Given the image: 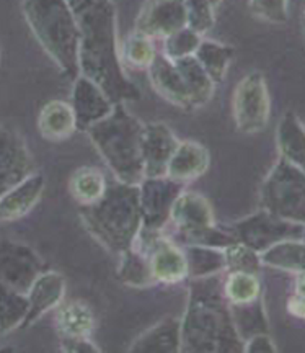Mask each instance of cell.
<instances>
[{
  "label": "cell",
  "mask_w": 305,
  "mask_h": 353,
  "mask_svg": "<svg viewBox=\"0 0 305 353\" xmlns=\"http://www.w3.org/2000/svg\"><path fill=\"white\" fill-rule=\"evenodd\" d=\"M250 12L268 23L282 25L289 20V0H249Z\"/></svg>",
  "instance_id": "obj_38"
},
{
  "label": "cell",
  "mask_w": 305,
  "mask_h": 353,
  "mask_svg": "<svg viewBox=\"0 0 305 353\" xmlns=\"http://www.w3.org/2000/svg\"><path fill=\"white\" fill-rule=\"evenodd\" d=\"M181 352L240 353L243 339L233 324L219 275L189 280L188 303L181 317Z\"/></svg>",
  "instance_id": "obj_2"
},
{
  "label": "cell",
  "mask_w": 305,
  "mask_h": 353,
  "mask_svg": "<svg viewBox=\"0 0 305 353\" xmlns=\"http://www.w3.org/2000/svg\"><path fill=\"white\" fill-rule=\"evenodd\" d=\"M202 34L198 33L196 30L189 28V26H183L178 32L169 34L167 38L162 39V52L171 61L183 59V57L194 56L198 48L202 41Z\"/></svg>",
  "instance_id": "obj_35"
},
{
  "label": "cell",
  "mask_w": 305,
  "mask_h": 353,
  "mask_svg": "<svg viewBox=\"0 0 305 353\" xmlns=\"http://www.w3.org/2000/svg\"><path fill=\"white\" fill-rule=\"evenodd\" d=\"M188 15V26L202 37L211 32L215 23V7L211 0H185Z\"/></svg>",
  "instance_id": "obj_37"
},
{
  "label": "cell",
  "mask_w": 305,
  "mask_h": 353,
  "mask_svg": "<svg viewBox=\"0 0 305 353\" xmlns=\"http://www.w3.org/2000/svg\"><path fill=\"white\" fill-rule=\"evenodd\" d=\"M222 290L229 304H245L262 298V281L255 273L227 272Z\"/></svg>",
  "instance_id": "obj_32"
},
{
  "label": "cell",
  "mask_w": 305,
  "mask_h": 353,
  "mask_svg": "<svg viewBox=\"0 0 305 353\" xmlns=\"http://www.w3.org/2000/svg\"><path fill=\"white\" fill-rule=\"evenodd\" d=\"M169 224L175 229L173 237H170L180 245H207L225 249L237 242L231 228L215 224L211 203L191 190H183L175 200Z\"/></svg>",
  "instance_id": "obj_6"
},
{
  "label": "cell",
  "mask_w": 305,
  "mask_h": 353,
  "mask_svg": "<svg viewBox=\"0 0 305 353\" xmlns=\"http://www.w3.org/2000/svg\"><path fill=\"white\" fill-rule=\"evenodd\" d=\"M46 180L43 174L33 172L15 187L0 195V223L25 218L41 200Z\"/></svg>",
  "instance_id": "obj_19"
},
{
  "label": "cell",
  "mask_w": 305,
  "mask_h": 353,
  "mask_svg": "<svg viewBox=\"0 0 305 353\" xmlns=\"http://www.w3.org/2000/svg\"><path fill=\"white\" fill-rule=\"evenodd\" d=\"M280 157L305 170V126L294 112H286L276 128Z\"/></svg>",
  "instance_id": "obj_23"
},
{
  "label": "cell",
  "mask_w": 305,
  "mask_h": 353,
  "mask_svg": "<svg viewBox=\"0 0 305 353\" xmlns=\"http://www.w3.org/2000/svg\"><path fill=\"white\" fill-rule=\"evenodd\" d=\"M44 270L43 259L32 247L0 237V288L26 294Z\"/></svg>",
  "instance_id": "obj_11"
},
{
  "label": "cell",
  "mask_w": 305,
  "mask_h": 353,
  "mask_svg": "<svg viewBox=\"0 0 305 353\" xmlns=\"http://www.w3.org/2000/svg\"><path fill=\"white\" fill-rule=\"evenodd\" d=\"M225 272H246L258 275L262 270V255L242 242H233L224 249Z\"/></svg>",
  "instance_id": "obj_36"
},
{
  "label": "cell",
  "mask_w": 305,
  "mask_h": 353,
  "mask_svg": "<svg viewBox=\"0 0 305 353\" xmlns=\"http://www.w3.org/2000/svg\"><path fill=\"white\" fill-rule=\"evenodd\" d=\"M34 172L28 145L19 132L0 125V195Z\"/></svg>",
  "instance_id": "obj_14"
},
{
  "label": "cell",
  "mask_w": 305,
  "mask_h": 353,
  "mask_svg": "<svg viewBox=\"0 0 305 353\" xmlns=\"http://www.w3.org/2000/svg\"><path fill=\"white\" fill-rule=\"evenodd\" d=\"M233 54H235V51L229 44L202 38L200 48L194 52V57L202 65V69L206 70L207 76L214 81L215 85H219L227 76Z\"/></svg>",
  "instance_id": "obj_27"
},
{
  "label": "cell",
  "mask_w": 305,
  "mask_h": 353,
  "mask_svg": "<svg viewBox=\"0 0 305 353\" xmlns=\"http://www.w3.org/2000/svg\"><path fill=\"white\" fill-rule=\"evenodd\" d=\"M119 278L121 281L132 288H145L156 285L147 255L140 252L136 247H131L126 252L119 255Z\"/></svg>",
  "instance_id": "obj_31"
},
{
  "label": "cell",
  "mask_w": 305,
  "mask_h": 353,
  "mask_svg": "<svg viewBox=\"0 0 305 353\" xmlns=\"http://www.w3.org/2000/svg\"><path fill=\"white\" fill-rule=\"evenodd\" d=\"M85 132L118 182L140 183L144 123L126 108V103H114L112 113Z\"/></svg>",
  "instance_id": "obj_4"
},
{
  "label": "cell",
  "mask_w": 305,
  "mask_h": 353,
  "mask_svg": "<svg viewBox=\"0 0 305 353\" xmlns=\"http://www.w3.org/2000/svg\"><path fill=\"white\" fill-rule=\"evenodd\" d=\"M156 39L145 37L143 33H131L121 46V57L125 65H131L134 69L147 70L157 56Z\"/></svg>",
  "instance_id": "obj_34"
},
{
  "label": "cell",
  "mask_w": 305,
  "mask_h": 353,
  "mask_svg": "<svg viewBox=\"0 0 305 353\" xmlns=\"http://www.w3.org/2000/svg\"><path fill=\"white\" fill-rule=\"evenodd\" d=\"M302 239L305 241V229H304V234H302Z\"/></svg>",
  "instance_id": "obj_44"
},
{
  "label": "cell",
  "mask_w": 305,
  "mask_h": 353,
  "mask_svg": "<svg viewBox=\"0 0 305 353\" xmlns=\"http://www.w3.org/2000/svg\"><path fill=\"white\" fill-rule=\"evenodd\" d=\"M287 312L295 319L305 321V293L294 291L287 299Z\"/></svg>",
  "instance_id": "obj_41"
},
{
  "label": "cell",
  "mask_w": 305,
  "mask_h": 353,
  "mask_svg": "<svg viewBox=\"0 0 305 353\" xmlns=\"http://www.w3.org/2000/svg\"><path fill=\"white\" fill-rule=\"evenodd\" d=\"M38 131L43 139L61 143L78 131L72 105L64 100H51L43 105L38 114Z\"/></svg>",
  "instance_id": "obj_21"
},
{
  "label": "cell",
  "mask_w": 305,
  "mask_h": 353,
  "mask_svg": "<svg viewBox=\"0 0 305 353\" xmlns=\"http://www.w3.org/2000/svg\"><path fill=\"white\" fill-rule=\"evenodd\" d=\"M232 117L243 134H256L268 126L271 118V97L266 79L253 70L242 77L232 95Z\"/></svg>",
  "instance_id": "obj_9"
},
{
  "label": "cell",
  "mask_w": 305,
  "mask_h": 353,
  "mask_svg": "<svg viewBox=\"0 0 305 353\" xmlns=\"http://www.w3.org/2000/svg\"><path fill=\"white\" fill-rule=\"evenodd\" d=\"M180 139L165 123H149L143 132L144 176H162Z\"/></svg>",
  "instance_id": "obj_17"
},
{
  "label": "cell",
  "mask_w": 305,
  "mask_h": 353,
  "mask_svg": "<svg viewBox=\"0 0 305 353\" xmlns=\"http://www.w3.org/2000/svg\"><path fill=\"white\" fill-rule=\"evenodd\" d=\"M108 182L103 172L95 167H81L70 176L69 192L81 206H88L105 195Z\"/></svg>",
  "instance_id": "obj_29"
},
{
  "label": "cell",
  "mask_w": 305,
  "mask_h": 353,
  "mask_svg": "<svg viewBox=\"0 0 305 353\" xmlns=\"http://www.w3.org/2000/svg\"><path fill=\"white\" fill-rule=\"evenodd\" d=\"M185 190L170 176H144L139 183V208L143 214V228L163 231L170 223L175 200Z\"/></svg>",
  "instance_id": "obj_12"
},
{
  "label": "cell",
  "mask_w": 305,
  "mask_h": 353,
  "mask_svg": "<svg viewBox=\"0 0 305 353\" xmlns=\"http://www.w3.org/2000/svg\"><path fill=\"white\" fill-rule=\"evenodd\" d=\"M260 201L277 218L305 226V170L277 159L262 185Z\"/></svg>",
  "instance_id": "obj_7"
},
{
  "label": "cell",
  "mask_w": 305,
  "mask_h": 353,
  "mask_svg": "<svg viewBox=\"0 0 305 353\" xmlns=\"http://www.w3.org/2000/svg\"><path fill=\"white\" fill-rule=\"evenodd\" d=\"M81 216L87 231L112 254L121 255L134 245L143 229L139 208V185L114 182L98 201L82 206Z\"/></svg>",
  "instance_id": "obj_3"
},
{
  "label": "cell",
  "mask_w": 305,
  "mask_h": 353,
  "mask_svg": "<svg viewBox=\"0 0 305 353\" xmlns=\"http://www.w3.org/2000/svg\"><path fill=\"white\" fill-rule=\"evenodd\" d=\"M187 255L188 280L215 276L225 272L224 249L207 245H181Z\"/></svg>",
  "instance_id": "obj_28"
},
{
  "label": "cell",
  "mask_w": 305,
  "mask_h": 353,
  "mask_svg": "<svg viewBox=\"0 0 305 353\" xmlns=\"http://www.w3.org/2000/svg\"><path fill=\"white\" fill-rule=\"evenodd\" d=\"M65 280L59 272L44 270L38 275L33 285L30 286L26 298H28V314L21 329L30 327L38 322L48 312L54 311L64 301Z\"/></svg>",
  "instance_id": "obj_18"
},
{
  "label": "cell",
  "mask_w": 305,
  "mask_h": 353,
  "mask_svg": "<svg viewBox=\"0 0 305 353\" xmlns=\"http://www.w3.org/2000/svg\"><path fill=\"white\" fill-rule=\"evenodd\" d=\"M262 255L264 267L274 270L289 272L294 275L305 272V241L304 239H286L277 242Z\"/></svg>",
  "instance_id": "obj_25"
},
{
  "label": "cell",
  "mask_w": 305,
  "mask_h": 353,
  "mask_svg": "<svg viewBox=\"0 0 305 353\" xmlns=\"http://www.w3.org/2000/svg\"><path fill=\"white\" fill-rule=\"evenodd\" d=\"M211 2H212V3H214V7H215V8H218V6H219V3H220V2H222V0H211Z\"/></svg>",
  "instance_id": "obj_43"
},
{
  "label": "cell",
  "mask_w": 305,
  "mask_h": 353,
  "mask_svg": "<svg viewBox=\"0 0 305 353\" xmlns=\"http://www.w3.org/2000/svg\"><path fill=\"white\" fill-rule=\"evenodd\" d=\"M132 353H178L181 352V321L165 317L132 343Z\"/></svg>",
  "instance_id": "obj_22"
},
{
  "label": "cell",
  "mask_w": 305,
  "mask_h": 353,
  "mask_svg": "<svg viewBox=\"0 0 305 353\" xmlns=\"http://www.w3.org/2000/svg\"><path fill=\"white\" fill-rule=\"evenodd\" d=\"M21 12L43 51L65 77L78 70V25L69 0H21Z\"/></svg>",
  "instance_id": "obj_5"
},
{
  "label": "cell",
  "mask_w": 305,
  "mask_h": 353,
  "mask_svg": "<svg viewBox=\"0 0 305 353\" xmlns=\"http://www.w3.org/2000/svg\"><path fill=\"white\" fill-rule=\"evenodd\" d=\"M78 25V70L98 83L114 103L140 99L127 77L118 43L116 7L113 0H69Z\"/></svg>",
  "instance_id": "obj_1"
},
{
  "label": "cell",
  "mask_w": 305,
  "mask_h": 353,
  "mask_svg": "<svg viewBox=\"0 0 305 353\" xmlns=\"http://www.w3.org/2000/svg\"><path fill=\"white\" fill-rule=\"evenodd\" d=\"M211 156L209 151L198 141H180L171 156L167 176L181 185L194 182L202 176L209 169Z\"/></svg>",
  "instance_id": "obj_20"
},
{
  "label": "cell",
  "mask_w": 305,
  "mask_h": 353,
  "mask_svg": "<svg viewBox=\"0 0 305 353\" xmlns=\"http://www.w3.org/2000/svg\"><path fill=\"white\" fill-rule=\"evenodd\" d=\"M61 350L65 353H98L100 347L90 337H61Z\"/></svg>",
  "instance_id": "obj_40"
},
{
  "label": "cell",
  "mask_w": 305,
  "mask_h": 353,
  "mask_svg": "<svg viewBox=\"0 0 305 353\" xmlns=\"http://www.w3.org/2000/svg\"><path fill=\"white\" fill-rule=\"evenodd\" d=\"M147 72L150 85L163 100L185 110V112L194 110L188 87L180 69L176 68L175 61H171L162 51H158L154 63L149 65Z\"/></svg>",
  "instance_id": "obj_16"
},
{
  "label": "cell",
  "mask_w": 305,
  "mask_h": 353,
  "mask_svg": "<svg viewBox=\"0 0 305 353\" xmlns=\"http://www.w3.org/2000/svg\"><path fill=\"white\" fill-rule=\"evenodd\" d=\"M304 20H305V10H304Z\"/></svg>",
  "instance_id": "obj_45"
},
{
  "label": "cell",
  "mask_w": 305,
  "mask_h": 353,
  "mask_svg": "<svg viewBox=\"0 0 305 353\" xmlns=\"http://www.w3.org/2000/svg\"><path fill=\"white\" fill-rule=\"evenodd\" d=\"M232 232L237 241L249 245L250 249L263 254L269 247L286 239H302L305 226L281 219L266 210H260L256 213L246 216L237 223H233Z\"/></svg>",
  "instance_id": "obj_10"
},
{
  "label": "cell",
  "mask_w": 305,
  "mask_h": 353,
  "mask_svg": "<svg viewBox=\"0 0 305 353\" xmlns=\"http://www.w3.org/2000/svg\"><path fill=\"white\" fill-rule=\"evenodd\" d=\"M243 352L245 353H276L277 347L271 339L269 332H260L251 335L243 343Z\"/></svg>",
  "instance_id": "obj_39"
},
{
  "label": "cell",
  "mask_w": 305,
  "mask_h": 353,
  "mask_svg": "<svg viewBox=\"0 0 305 353\" xmlns=\"http://www.w3.org/2000/svg\"><path fill=\"white\" fill-rule=\"evenodd\" d=\"M132 247L147 255L156 283L176 285L188 280V263L183 247L165 231L143 228Z\"/></svg>",
  "instance_id": "obj_8"
},
{
  "label": "cell",
  "mask_w": 305,
  "mask_h": 353,
  "mask_svg": "<svg viewBox=\"0 0 305 353\" xmlns=\"http://www.w3.org/2000/svg\"><path fill=\"white\" fill-rule=\"evenodd\" d=\"M70 105L74 108L78 131H87L92 125L112 113L114 101L106 95L98 83L83 74H78L74 79Z\"/></svg>",
  "instance_id": "obj_15"
},
{
  "label": "cell",
  "mask_w": 305,
  "mask_h": 353,
  "mask_svg": "<svg viewBox=\"0 0 305 353\" xmlns=\"http://www.w3.org/2000/svg\"><path fill=\"white\" fill-rule=\"evenodd\" d=\"M176 68L180 69L181 76L187 83L189 97H191L193 108H201L204 107L212 99L215 90V83L212 79L207 76V72L202 69V65L198 63V59L194 56L183 57V59H176Z\"/></svg>",
  "instance_id": "obj_26"
},
{
  "label": "cell",
  "mask_w": 305,
  "mask_h": 353,
  "mask_svg": "<svg viewBox=\"0 0 305 353\" xmlns=\"http://www.w3.org/2000/svg\"><path fill=\"white\" fill-rule=\"evenodd\" d=\"M231 306L232 319L235 324L237 332L240 334L243 342L251 335L260 332H269L268 317L264 312L263 296L245 304H229Z\"/></svg>",
  "instance_id": "obj_30"
},
{
  "label": "cell",
  "mask_w": 305,
  "mask_h": 353,
  "mask_svg": "<svg viewBox=\"0 0 305 353\" xmlns=\"http://www.w3.org/2000/svg\"><path fill=\"white\" fill-rule=\"evenodd\" d=\"M188 25L185 0H145L137 13L134 32L163 39Z\"/></svg>",
  "instance_id": "obj_13"
},
{
  "label": "cell",
  "mask_w": 305,
  "mask_h": 353,
  "mask_svg": "<svg viewBox=\"0 0 305 353\" xmlns=\"http://www.w3.org/2000/svg\"><path fill=\"white\" fill-rule=\"evenodd\" d=\"M28 314V298L23 293L0 288V335L23 327Z\"/></svg>",
  "instance_id": "obj_33"
},
{
  "label": "cell",
  "mask_w": 305,
  "mask_h": 353,
  "mask_svg": "<svg viewBox=\"0 0 305 353\" xmlns=\"http://www.w3.org/2000/svg\"><path fill=\"white\" fill-rule=\"evenodd\" d=\"M54 324L59 337H90L95 329V316L83 301L61 303L56 307Z\"/></svg>",
  "instance_id": "obj_24"
},
{
  "label": "cell",
  "mask_w": 305,
  "mask_h": 353,
  "mask_svg": "<svg viewBox=\"0 0 305 353\" xmlns=\"http://www.w3.org/2000/svg\"><path fill=\"white\" fill-rule=\"evenodd\" d=\"M295 291H299V293H305V272L299 273V275H295Z\"/></svg>",
  "instance_id": "obj_42"
}]
</instances>
